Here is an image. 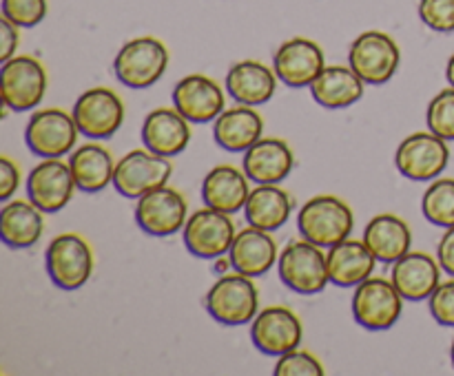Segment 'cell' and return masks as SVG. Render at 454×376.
I'll return each instance as SVG.
<instances>
[{"label": "cell", "instance_id": "cell-1", "mask_svg": "<svg viewBox=\"0 0 454 376\" xmlns=\"http://www.w3.org/2000/svg\"><path fill=\"white\" fill-rule=\"evenodd\" d=\"M207 312L222 326H247L260 312V290L248 274L224 272L204 296Z\"/></svg>", "mask_w": 454, "mask_h": 376}, {"label": "cell", "instance_id": "cell-2", "mask_svg": "<svg viewBox=\"0 0 454 376\" xmlns=\"http://www.w3.org/2000/svg\"><path fill=\"white\" fill-rule=\"evenodd\" d=\"M297 228L309 242L331 248L350 237L355 228V212L337 195H317L300 208Z\"/></svg>", "mask_w": 454, "mask_h": 376}, {"label": "cell", "instance_id": "cell-3", "mask_svg": "<svg viewBox=\"0 0 454 376\" xmlns=\"http://www.w3.org/2000/svg\"><path fill=\"white\" fill-rule=\"evenodd\" d=\"M279 279L297 295H319L331 283L328 257L322 246L309 239H293L278 259Z\"/></svg>", "mask_w": 454, "mask_h": 376}, {"label": "cell", "instance_id": "cell-4", "mask_svg": "<svg viewBox=\"0 0 454 376\" xmlns=\"http://www.w3.org/2000/svg\"><path fill=\"white\" fill-rule=\"evenodd\" d=\"M168 49L153 35H140L124 44L114 60V71L124 87L149 88L167 73Z\"/></svg>", "mask_w": 454, "mask_h": 376}, {"label": "cell", "instance_id": "cell-5", "mask_svg": "<svg viewBox=\"0 0 454 376\" xmlns=\"http://www.w3.org/2000/svg\"><path fill=\"white\" fill-rule=\"evenodd\" d=\"M49 279L60 290H80L93 274V250L84 237L75 233H62L51 239L44 252Z\"/></svg>", "mask_w": 454, "mask_h": 376}, {"label": "cell", "instance_id": "cell-6", "mask_svg": "<svg viewBox=\"0 0 454 376\" xmlns=\"http://www.w3.org/2000/svg\"><path fill=\"white\" fill-rule=\"evenodd\" d=\"M403 312V296L386 277H368L355 286L353 317L371 332L390 330Z\"/></svg>", "mask_w": 454, "mask_h": 376}, {"label": "cell", "instance_id": "cell-7", "mask_svg": "<svg viewBox=\"0 0 454 376\" xmlns=\"http://www.w3.org/2000/svg\"><path fill=\"white\" fill-rule=\"evenodd\" d=\"M4 109L16 113L35 109L47 93V69L34 56H13L0 69Z\"/></svg>", "mask_w": 454, "mask_h": 376}, {"label": "cell", "instance_id": "cell-8", "mask_svg": "<svg viewBox=\"0 0 454 376\" xmlns=\"http://www.w3.org/2000/svg\"><path fill=\"white\" fill-rule=\"evenodd\" d=\"M235 234H238V230H235L233 217L211 206L200 208L193 215H189L184 228H182L186 250L198 259L213 261L229 255Z\"/></svg>", "mask_w": 454, "mask_h": 376}, {"label": "cell", "instance_id": "cell-9", "mask_svg": "<svg viewBox=\"0 0 454 376\" xmlns=\"http://www.w3.org/2000/svg\"><path fill=\"white\" fill-rule=\"evenodd\" d=\"M173 173L171 157L153 153L146 146L133 149L115 164L114 188L127 199H140L153 188L168 184Z\"/></svg>", "mask_w": 454, "mask_h": 376}, {"label": "cell", "instance_id": "cell-10", "mask_svg": "<svg viewBox=\"0 0 454 376\" xmlns=\"http://www.w3.org/2000/svg\"><path fill=\"white\" fill-rule=\"evenodd\" d=\"M399 60H402L399 44L384 31H364L350 44L348 65L366 84L377 87L390 82V78L397 73Z\"/></svg>", "mask_w": 454, "mask_h": 376}, {"label": "cell", "instance_id": "cell-11", "mask_svg": "<svg viewBox=\"0 0 454 376\" xmlns=\"http://www.w3.org/2000/svg\"><path fill=\"white\" fill-rule=\"evenodd\" d=\"M450 162L448 140L433 131H417L408 135L395 153V166L403 177L412 181L437 180Z\"/></svg>", "mask_w": 454, "mask_h": 376}, {"label": "cell", "instance_id": "cell-12", "mask_svg": "<svg viewBox=\"0 0 454 376\" xmlns=\"http://www.w3.org/2000/svg\"><path fill=\"white\" fill-rule=\"evenodd\" d=\"M78 135L80 128L74 113H67L65 109H56V106L35 111L25 128L27 146L31 153L40 155L43 159L74 153Z\"/></svg>", "mask_w": 454, "mask_h": 376}, {"label": "cell", "instance_id": "cell-13", "mask_svg": "<svg viewBox=\"0 0 454 376\" xmlns=\"http://www.w3.org/2000/svg\"><path fill=\"white\" fill-rule=\"evenodd\" d=\"M124 102L114 88L93 87L84 91L74 104V118L80 135L89 140H109L124 124Z\"/></svg>", "mask_w": 454, "mask_h": 376}, {"label": "cell", "instance_id": "cell-14", "mask_svg": "<svg viewBox=\"0 0 454 376\" xmlns=\"http://www.w3.org/2000/svg\"><path fill=\"white\" fill-rule=\"evenodd\" d=\"M186 219H189V203L180 190L168 184L142 195L136 203L137 226L153 237H171L184 228Z\"/></svg>", "mask_w": 454, "mask_h": 376}, {"label": "cell", "instance_id": "cell-15", "mask_svg": "<svg viewBox=\"0 0 454 376\" xmlns=\"http://www.w3.org/2000/svg\"><path fill=\"white\" fill-rule=\"evenodd\" d=\"M251 339L262 354L282 357V354L300 348L301 339H304V326L291 308L269 305V308L260 310L251 321Z\"/></svg>", "mask_w": 454, "mask_h": 376}, {"label": "cell", "instance_id": "cell-16", "mask_svg": "<svg viewBox=\"0 0 454 376\" xmlns=\"http://www.w3.org/2000/svg\"><path fill=\"white\" fill-rule=\"evenodd\" d=\"M78 184L69 162L62 157H47L31 168L27 177V197L43 212H58L74 199Z\"/></svg>", "mask_w": 454, "mask_h": 376}, {"label": "cell", "instance_id": "cell-17", "mask_svg": "<svg viewBox=\"0 0 454 376\" xmlns=\"http://www.w3.org/2000/svg\"><path fill=\"white\" fill-rule=\"evenodd\" d=\"M173 106L191 124L215 122L226 106L224 88L204 73L184 75L173 88Z\"/></svg>", "mask_w": 454, "mask_h": 376}, {"label": "cell", "instance_id": "cell-18", "mask_svg": "<svg viewBox=\"0 0 454 376\" xmlns=\"http://www.w3.org/2000/svg\"><path fill=\"white\" fill-rule=\"evenodd\" d=\"M326 66L324 49L310 38H291L275 51L273 69L284 84L293 88L310 87Z\"/></svg>", "mask_w": 454, "mask_h": 376}, {"label": "cell", "instance_id": "cell-19", "mask_svg": "<svg viewBox=\"0 0 454 376\" xmlns=\"http://www.w3.org/2000/svg\"><path fill=\"white\" fill-rule=\"evenodd\" d=\"M142 146L162 157H176L184 153L191 142V122L176 106L153 109L142 122Z\"/></svg>", "mask_w": 454, "mask_h": 376}, {"label": "cell", "instance_id": "cell-20", "mask_svg": "<svg viewBox=\"0 0 454 376\" xmlns=\"http://www.w3.org/2000/svg\"><path fill=\"white\" fill-rule=\"evenodd\" d=\"M390 281L395 283L403 299L424 301L430 299L442 283V265L437 257L428 252H406L402 259L393 264Z\"/></svg>", "mask_w": 454, "mask_h": 376}, {"label": "cell", "instance_id": "cell-21", "mask_svg": "<svg viewBox=\"0 0 454 376\" xmlns=\"http://www.w3.org/2000/svg\"><path fill=\"white\" fill-rule=\"evenodd\" d=\"M295 166V155L288 142L262 137L244 153L242 168L255 184H282Z\"/></svg>", "mask_w": 454, "mask_h": 376}, {"label": "cell", "instance_id": "cell-22", "mask_svg": "<svg viewBox=\"0 0 454 376\" xmlns=\"http://www.w3.org/2000/svg\"><path fill=\"white\" fill-rule=\"evenodd\" d=\"M231 268L248 277H262L269 272L279 259L278 242L269 230L255 228L248 224L247 228L235 234V242L229 250Z\"/></svg>", "mask_w": 454, "mask_h": 376}, {"label": "cell", "instance_id": "cell-23", "mask_svg": "<svg viewBox=\"0 0 454 376\" xmlns=\"http://www.w3.org/2000/svg\"><path fill=\"white\" fill-rule=\"evenodd\" d=\"M278 73L260 60H239L226 73V93L238 104H266L278 91Z\"/></svg>", "mask_w": 454, "mask_h": 376}, {"label": "cell", "instance_id": "cell-24", "mask_svg": "<svg viewBox=\"0 0 454 376\" xmlns=\"http://www.w3.org/2000/svg\"><path fill=\"white\" fill-rule=\"evenodd\" d=\"M213 137L217 146L229 153H247L264 137V118L257 113L255 106L238 104L233 109H224L213 122Z\"/></svg>", "mask_w": 454, "mask_h": 376}, {"label": "cell", "instance_id": "cell-25", "mask_svg": "<svg viewBox=\"0 0 454 376\" xmlns=\"http://www.w3.org/2000/svg\"><path fill=\"white\" fill-rule=\"evenodd\" d=\"M328 274L331 283L340 288H355L368 277H372L377 268V257L364 239L346 237L344 242L328 248Z\"/></svg>", "mask_w": 454, "mask_h": 376}, {"label": "cell", "instance_id": "cell-26", "mask_svg": "<svg viewBox=\"0 0 454 376\" xmlns=\"http://www.w3.org/2000/svg\"><path fill=\"white\" fill-rule=\"evenodd\" d=\"M248 181L251 180L244 173V168L239 171L231 164H220V166L211 168L202 181L204 203L215 208V211L235 215V212L244 211V206H247V199L251 195Z\"/></svg>", "mask_w": 454, "mask_h": 376}, {"label": "cell", "instance_id": "cell-27", "mask_svg": "<svg viewBox=\"0 0 454 376\" xmlns=\"http://www.w3.org/2000/svg\"><path fill=\"white\" fill-rule=\"evenodd\" d=\"M364 242L381 264H395L412 246V230L406 219L393 212H381L372 217L364 228Z\"/></svg>", "mask_w": 454, "mask_h": 376}, {"label": "cell", "instance_id": "cell-28", "mask_svg": "<svg viewBox=\"0 0 454 376\" xmlns=\"http://www.w3.org/2000/svg\"><path fill=\"white\" fill-rule=\"evenodd\" d=\"M309 88L313 100L324 109H346L362 100L366 82L350 65H326Z\"/></svg>", "mask_w": 454, "mask_h": 376}, {"label": "cell", "instance_id": "cell-29", "mask_svg": "<svg viewBox=\"0 0 454 376\" xmlns=\"http://www.w3.org/2000/svg\"><path fill=\"white\" fill-rule=\"evenodd\" d=\"M293 206H295V199L286 188H282L279 184H257L248 195L244 217L255 228L273 233L286 224Z\"/></svg>", "mask_w": 454, "mask_h": 376}, {"label": "cell", "instance_id": "cell-30", "mask_svg": "<svg viewBox=\"0 0 454 376\" xmlns=\"http://www.w3.org/2000/svg\"><path fill=\"white\" fill-rule=\"evenodd\" d=\"M44 233L43 211L31 199H9L0 211V234L9 248H31Z\"/></svg>", "mask_w": 454, "mask_h": 376}, {"label": "cell", "instance_id": "cell-31", "mask_svg": "<svg viewBox=\"0 0 454 376\" xmlns=\"http://www.w3.org/2000/svg\"><path fill=\"white\" fill-rule=\"evenodd\" d=\"M115 164L118 162H114L111 150L96 142L78 146L69 157L75 184H78V190H84V193H100L106 186L114 184Z\"/></svg>", "mask_w": 454, "mask_h": 376}, {"label": "cell", "instance_id": "cell-32", "mask_svg": "<svg viewBox=\"0 0 454 376\" xmlns=\"http://www.w3.org/2000/svg\"><path fill=\"white\" fill-rule=\"evenodd\" d=\"M421 212L439 228L454 226V177H437L421 197Z\"/></svg>", "mask_w": 454, "mask_h": 376}, {"label": "cell", "instance_id": "cell-33", "mask_svg": "<svg viewBox=\"0 0 454 376\" xmlns=\"http://www.w3.org/2000/svg\"><path fill=\"white\" fill-rule=\"evenodd\" d=\"M426 124L434 135L443 140H454V87L443 88L430 100L426 111Z\"/></svg>", "mask_w": 454, "mask_h": 376}, {"label": "cell", "instance_id": "cell-34", "mask_svg": "<svg viewBox=\"0 0 454 376\" xmlns=\"http://www.w3.org/2000/svg\"><path fill=\"white\" fill-rule=\"evenodd\" d=\"M324 363L306 349H291L275 363V376H322Z\"/></svg>", "mask_w": 454, "mask_h": 376}, {"label": "cell", "instance_id": "cell-35", "mask_svg": "<svg viewBox=\"0 0 454 376\" xmlns=\"http://www.w3.org/2000/svg\"><path fill=\"white\" fill-rule=\"evenodd\" d=\"M3 16L20 29H29L44 20L47 0H3Z\"/></svg>", "mask_w": 454, "mask_h": 376}, {"label": "cell", "instance_id": "cell-36", "mask_svg": "<svg viewBox=\"0 0 454 376\" xmlns=\"http://www.w3.org/2000/svg\"><path fill=\"white\" fill-rule=\"evenodd\" d=\"M419 18L439 34L454 31V0H419Z\"/></svg>", "mask_w": 454, "mask_h": 376}, {"label": "cell", "instance_id": "cell-37", "mask_svg": "<svg viewBox=\"0 0 454 376\" xmlns=\"http://www.w3.org/2000/svg\"><path fill=\"white\" fill-rule=\"evenodd\" d=\"M428 308L434 321L446 327H454V277L439 283L437 290L430 295Z\"/></svg>", "mask_w": 454, "mask_h": 376}, {"label": "cell", "instance_id": "cell-38", "mask_svg": "<svg viewBox=\"0 0 454 376\" xmlns=\"http://www.w3.org/2000/svg\"><path fill=\"white\" fill-rule=\"evenodd\" d=\"M18 186H20V168L12 157L3 155L0 157V199L9 202L12 195L18 190Z\"/></svg>", "mask_w": 454, "mask_h": 376}, {"label": "cell", "instance_id": "cell-39", "mask_svg": "<svg viewBox=\"0 0 454 376\" xmlns=\"http://www.w3.org/2000/svg\"><path fill=\"white\" fill-rule=\"evenodd\" d=\"M18 29L20 27L3 16V20H0V60L3 62H7L16 53L18 42H20V31Z\"/></svg>", "mask_w": 454, "mask_h": 376}, {"label": "cell", "instance_id": "cell-40", "mask_svg": "<svg viewBox=\"0 0 454 376\" xmlns=\"http://www.w3.org/2000/svg\"><path fill=\"white\" fill-rule=\"evenodd\" d=\"M437 259L443 272H446L448 277H454V226L452 228H446L443 237L439 239Z\"/></svg>", "mask_w": 454, "mask_h": 376}, {"label": "cell", "instance_id": "cell-41", "mask_svg": "<svg viewBox=\"0 0 454 376\" xmlns=\"http://www.w3.org/2000/svg\"><path fill=\"white\" fill-rule=\"evenodd\" d=\"M446 80L450 82V87H454V53L450 56V60H448V65H446Z\"/></svg>", "mask_w": 454, "mask_h": 376}, {"label": "cell", "instance_id": "cell-42", "mask_svg": "<svg viewBox=\"0 0 454 376\" xmlns=\"http://www.w3.org/2000/svg\"><path fill=\"white\" fill-rule=\"evenodd\" d=\"M450 358H452V365H454V341H452V345H450Z\"/></svg>", "mask_w": 454, "mask_h": 376}]
</instances>
